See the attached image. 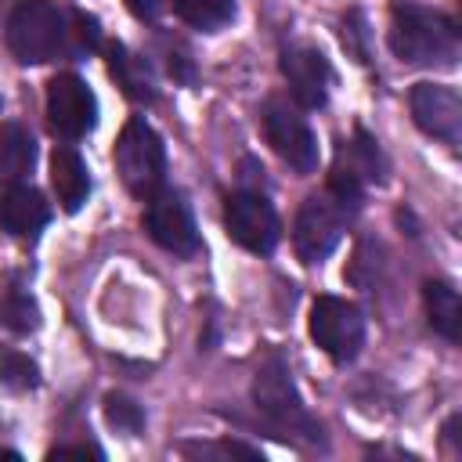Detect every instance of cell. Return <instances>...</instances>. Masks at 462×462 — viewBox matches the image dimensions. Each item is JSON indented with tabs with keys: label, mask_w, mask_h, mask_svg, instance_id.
I'll return each mask as SVG.
<instances>
[{
	"label": "cell",
	"mask_w": 462,
	"mask_h": 462,
	"mask_svg": "<svg viewBox=\"0 0 462 462\" xmlns=\"http://www.w3.org/2000/svg\"><path fill=\"white\" fill-rule=\"evenodd\" d=\"M390 51L404 65H451L458 54V32L444 14L426 7H393Z\"/></svg>",
	"instance_id": "obj_1"
},
{
	"label": "cell",
	"mask_w": 462,
	"mask_h": 462,
	"mask_svg": "<svg viewBox=\"0 0 462 462\" xmlns=\"http://www.w3.org/2000/svg\"><path fill=\"white\" fill-rule=\"evenodd\" d=\"M69 22L51 0H22L7 18V47L25 65H43L65 51Z\"/></svg>",
	"instance_id": "obj_2"
},
{
	"label": "cell",
	"mask_w": 462,
	"mask_h": 462,
	"mask_svg": "<svg viewBox=\"0 0 462 462\" xmlns=\"http://www.w3.org/2000/svg\"><path fill=\"white\" fill-rule=\"evenodd\" d=\"M116 170L134 199H152L162 188L166 148H162V137L141 116H134L116 141Z\"/></svg>",
	"instance_id": "obj_3"
},
{
	"label": "cell",
	"mask_w": 462,
	"mask_h": 462,
	"mask_svg": "<svg viewBox=\"0 0 462 462\" xmlns=\"http://www.w3.org/2000/svg\"><path fill=\"white\" fill-rule=\"evenodd\" d=\"M253 401L256 408L267 415V422L282 433H318L314 419L307 415L292 379H289V368L282 365V357H271L267 365H260L256 372V383H253Z\"/></svg>",
	"instance_id": "obj_4"
},
{
	"label": "cell",
	"mask_w": 462,
	"mask_h": 462,
	"mask_svg": "<svg viewBox=\"0 0 462 462\" xmlns=\"http://www.w3.org/2000/svg\"><path fill=\"white\" fill-rule=\"evenodd\" d=\"M263 137L274 148V155L296 173H310L318 166V137L289 101L271 97L263 105Z\"/></svg>",
	"instance_id": "obj_5"
},
{
	"label": "cell",
	"mask_w": 462,
	"mask_h": 462,
	"mask_svg": "<svg viewBox=\"0 0 462 462\" xmlns=\"http://www.w3.org/2000/svg\"><path fill=\"white\" fill-rule=\"evenodd\" d=\"M310 336L332 361H354L365 343V318L339 296H318L310 307Z\"/></svg>",
	"instance_id": "obj_6"
},
{
	"label": "cell",
	"mask_w": 462,
	"mask_h": 462,
	"mask_svg": "<svg viewBox=\"0 0 462 462\" xmlns=\"http://www.w3.org/2000/svg\"><path fill=\"white\" fill-rule=\"evenodd\" d=\"M47 123L65 141L87 137L97 126V97L76 72H61L47 83Z\"/></svg>",
	"instance_id": "obj_7"
},
{
	"label": "cell",
	"mask_w": 462,
	"mask_h": 462,
	"mask_svg": "<svg viewBox=\"0 0 462 462\" xmlns=\"http://www.w3.org/2000/svg\"><path fill=\"white\" fill-rule=\"evenodd\" d=\"M224 227L231 242H238L249 253H271L282 238V224L274 206L260 191H235L224 206Z\"/></svg>",
	"instance_id": "obj_8"
},
{
	"label": "cell",
	"mask_w": 462,
	"mask_h": 462,
	"mask_svg": "<svg viewBox=\"0 0 462 462\" xmlns=\"http://www.w3.org/2000/svg\"><path fill=\"white\" fill-rule=\"evenodd\" d=\"M144 231L152 235L155 245H162L173 256H191L199 253V231H195V217L188 209V202L177 191H155L152 199H144Z\"/></svg>",
	"instance_id": "obj_9"
},
{
	"label": "cell",
	"mask_w": 462,
	"mask_h": 462,
	"mask_svg": "<svg viewBox=\"0 0 462 462\" xmlns=\"http://www.w3.org/2000/svg\"><path fill=\"white\" fill-rule=\"evenodd\" d=\"M343 238V209L336 206L332 195H310L292 224V245L300 253V260L318 263L325 260Z\"/></svg>",
	"instance_id": "obj_10"
},
{
	"label": "cell",
	"mask_w": 462,
	"mask_h": 462,
	"mask_svg": "<svg viewBox=\"0 0 462 462\" xmlns=\"http://www.w3.org/2000/svg\"><path fill=\"white\" fill-rule=\"evenodd\" d=\"M411 119L422 134L455 144L462 134V101L455 87L444 83H415L411 87Z\"/></svg>",
	"instance_id": "obj_11"
},
{
	"label": "cell",
	"mask_w": 462,
	"mask_h": 462,
	"mask_svg": "<svg viewBox=\"0 0 462 462\" xmlns=\"http://www.w3.org/2000/svg\"><path fill=\"white\" fill-rule=\"evenodd\" d=\"M282 76L289 79V90L303 108H321L328 101L332 69L318 47H307V43L285 47L282 51Z\"/></svg>",
	"instance_id": "obj_12"
},
{
	"label": "cell",
	"mask_w": 462,
	"mask_h": 462,
	"mask_svg": "<svg viewBox=\"0 0 462 462\" xmlns=\"http://www.w3.org/2000/svg\"><path fill=\"white\" fill-rule=\"evenodd\" d=\"M51 220V206L36 188L14 184L0 199V227L11 231L14 238H36Z\"/></svg>",
	"instance_id": "obj_13"
},
{
	"label": "cell",
	"mask_w": 462,
	"mask_h": 462,
	"mask_svg": "<svg viewBox=\"0 0 462 462\" xmlns=\"http://www.w3.org/2000/svg\"><path fill=\"white\" fill-rule=\"evenodd\" d=\"M51 184H54V195L61 202L65 213H76L87 195H90V173H87V162L79 159V152L72 148H54L51 155Z\"/></svg>",
	"instance_id": "obj_14"
},
{
	"label": "cell",
	"mask_w": 462,
	"mask_h": 462,
	"mask_svg": "<svg viewBox=\"0 0 462 462\" xmlns=\"http://www.w3.org/2000/svg\"><path fill=\"white\" fill-rule=\"evenodd\" d=\"M422 300H426V318H430L433 332L455 343V339H458V328H462V303H458V292H455L448 282L430 278V282L422 285Z\"/></svg>",
	"instance_id": "obj_15"
},
{
	"label": "cell",
	"mask_w": 462,
	"mask_h": 462,
	"mask_svg": "<svg viewBox=\"0 0 462 462\" xmlns=\"http://www.w3.org/2000/svg\"><path fill=\"white\" fill-rule=\"evenodd\" d=\"M36 162V141L22 123H0V177L22 180Z\"/></svg>",
	"instance_id": "obj_16"
},
{
	"label": "cell",
	"mask_w": 462,
	"mask_h": 462,
	"mask_svg": "<svg viewBox=\"0 0 462 462\" xmlns=\"http://www.w3.org/2000/svg\"><path fill=\"white\" fill-rule=\"evenodd\" d=\"M108 69H112V76H116V83L123 87L126 97H134V101H152L155 97V79H152L148 65L137 54H130L123 43L108 47Z\"/></svg>",
	"instance_id": "obj_17"
},
{
	"label": "cell",
	"mask_w": 462,
	"mask_h": 462,
	"mask_svg": "<svg viewBox=\"0 0 462 462\" xmlns=\"http://www.w3.org/2000/svg\"><path fill=\"white\" fill-rule=\"evenodd\" d=\"M0 325L14 336H25L40 325V310H36V300L22 289V285H7L0 292Z\"/></svg>",
	"instance_id": "obj_18"
},
{
	"label": "cell",
	"mask_w": 462,
	"mask_h": 462,
	"mask_svg": "<svg viewBox=\"0 0 462 462\" xmlns=\"http://www.w3.org/2000/svg\"><path fill=\"white\" fill-rule=\"evenodd\" d=\"M173 7L191 29H202V32L224 29L235 18V0H173Z\"/></svg>",
	"instance_id": "obj_19"
},
{
	"label": "cell",
	"mask_w": 462,
	"mask_h": 462,
	"mask_svg": "<svg viewBox=\"0 0 462 462\" xmlns=\"http://www.w3.org/2000/svg\"><path fill=\"white\" fill-rule=\"evenodd\" d=\"M105 419H108V426H116L119 433H141V426H144V411H141V404L137 401H130V397H123V393H108L105 397Z\"/></svg>",
	"instance_id": "obj_20"
},
{
	"label": "cell",
	"mask_w": 462,
	"mask_h": 462,
	"mask_svg": "<svg viewBox=\"0 0 462 462\" xmlns=\"http://www.w3.org/2000/svg\"><path fill=\"white\" fill-rule=\"evenodd\" d=\"M0 386H7V390L36 386V365L18 350H0Z\"/></svg>",
	"instance_id": "obj_21"
},
{
	"label": "cell",
	"mask_w": 462,
	"mask_h": 462,
	"mask_svg": "<svg viewBox=\"0 0 462 462\" xmlns=\"http://www.w3.org/2000/svg\"><path fill=\"white\" fill-rule=\"evenodd\" d=\"M97 22L90 18V14H83V11H76L72 14V29H69V40H65V47L72 51V54H87V51H94V43H97Z\"/></svg>",
	"instance_id": "obj_22"
},
{
	"label": "cell",
	"mask_w": 462,
	"mask_h": 462,
	"mask_svg": "<svg viewBox=\"0 0 462 462\" xmlns=\"http://www.w3.org/2000/svg\"><path fill=\"white\" fill-rule=\"evenodd\" d=\"M184 455H224V458H260V451H253V448H245V444H231V440H224V444H184L180 448Z\"/></svg>",
	"instance_id": "obj_23"
},
{
	"label": "cell",
	"mask_w": 462,
	"mask_h": 462,
	"mask_svg": "<svg viewBox=\"0 0 462 462\" xmlns=\"http://www.w3.org/2000/svg\"><path fill=\"white\" fill-rule=\"evenodd\" d=\"M170 4H173V0H126V7H130L141 22H155V18H162Z\"/></svg>",
	"instance_id": "obj_24"
},
{
	"label": "cell",
	"mask_w": 462,
	"mask_h": 462,
	"mask_svg": "<svg viewBox=\"0 0 462 462\" xmlns=\"http://www.w3.org/2000/svg\"><path fill=\"white\" fill-rule=\"evenodd\" d=\"M65 455H94V458H101V451L97 448H87V444H76V448H58V451H51V458H65Z\"/></svg>",
	"instance_id": "obj_25"
}]
</instances>
